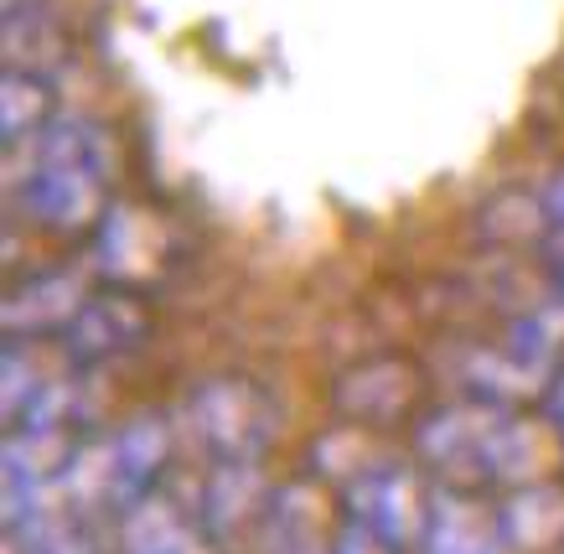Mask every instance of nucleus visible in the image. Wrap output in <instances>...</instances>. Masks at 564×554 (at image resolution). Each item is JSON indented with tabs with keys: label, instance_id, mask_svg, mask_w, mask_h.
<instances>
[{
	"label": "nucleus",
	"instance_id": "obj_8",
	"mask_svg": "<svg viewBox=\"0 0 564 554\" xmlns=\"http://www.w3.org/2000/svg\"><path fill=\"white\" fill-rule=\"evenodd\" d=\"M155 337V316L151 306L140 301L135 291H94L84 295V306L73 316L68 327H63V358H68L78 373H94V368L115 363V358H130L140 347Z\"/></svg>",
	"mask_w": 564,
	"mask_h": 554
},
{
	"label": "nucleus",
	"instance_id": "obj_1",
	"mask_svg": "<svg viewBox=\"0 0 564 554\" xmlns=\"http://www.w3.org/2000/svg\"><path fill=\"white\" fill-rule=\"evenodd\" d=\"M115 135L94 115H52L32 140L26 172L17 176V208L36 233L78 239L94 233L115 187Z\"/></svg>",
	"mask_w": 564,
	"mask_h": 554
},
{
	"label": "nucleus",
	"instance_id": "obj_19",
	"mask_svg": "<svg viewBox=\"0 0 564 554\" xmlns=\"http://www.w3.org/2000/svg\"><path fill=\"white\" fill-rule=\"evenodd\" d=\"M560 301H564V291H560Z\"/></svg>",
	"mask_w": 564,
	"mask_h": 554
},
{
	"label": "nucleus",
	"instance_id": "obj_13",
	"mask_svg": "<svg viewBox=\"0 0 564 554\" xmlns=\"http://www.w3.org/2000/svg\"><path fill=\"white\" fill-rule=\"evenodd\" d=\"M11 539L21 554H99L94 523L78 502H63V508L36 502L21 519H11Z\"/></svg>",
	"mask_w": 564,
	"mask_h": 554
},
{
	"label": "nucleus",
	"instance_id": "obj_17",
	"mask_svg": "<svg viewBox=\"0 0 564 554\" xmlns=\"http://www.w3.org/2000/svg\"><path fill=\"white\" fill-rule=\"evenodd\" d=\"M544 420L554 425V435L564 446V368H554V379L544 383Z\"/></svg>",
	"mask_w": 564,
	"mask_h": 554
},
{
	"label": "nucleus",
	"instance_id": "obj_10",
	"mask_svg": "<svg viewBox=\"0 0 564 554\" xmlns=\"http://www.w3.org/2000/svg\"><path fill=\"white\" fill-rule=\"evenodd\" d=\"M197 539V502H182L176 487H161L115 519L120 554H187Z\"/></svg>",
	"mask_w": 564,
	"mask_h": 554
},
{
	"label": "nucleus",
	"instance_id": "obj_4",
	"mask_svg": "<svg viewBox=\"0 0 564 554\" xmlns=\"http://www.w3.org/2000/svg\"><path fill=\"white\" fill-rule=\"evenodd\" d=\"M285 410L259 379L243 373H218L203 379L182 404V435L203 456L207 467H249L264 461L280 441Z\"/></svg>",
	"mask_w": 564,
	"mask_h": 554
},
{
	"label": "nucleus",
	"instance_id": "obj_7",
	"mask_svg": "<svg viewBox=\"0 0 564 554\" xmlns=\"http://www.w3.org/2000/svg\"><path fill=\"white\" fill-rule=\"evenodd\" d=\"M430 379L404 352H378L343 368L332 383V415L358 431H404L425 415Z\"/></svg>",
	"mask_w": 564,
	"mask_h": 554
},
{
	"label": "nucleus",
	"instance_id": "obj_14",
	"mask_svg": "<svg viewBox=\"0 0 564 554\" xmlns=\"http://www.w3.org/2000/svg\"><path fill=\"white\" fill-rule=\"evenodd\" d=\"M0 88H6L0 94V135H6V151H21L52 120V84H47V73L6 68V84Z\"/></svg>",
	"mask_w": 564,
	"mask_h": 554
},
{
	"label": "nucleus",
	"instance_id": "obj_3",
	"mask_svg": "<svg viewBox=\"0 0 564 554\" xmlns=\"http://www.w3.org/2000/svg\"><path fill=\"white\" fill-rule=\"evenodd\" d=\"M176 431L172 415H130L115 435L104 441H88L78 450V461L68 467L63 487H68V502H78L84 513H109L120 519L124 508H135L140 498L161 492L166 482V467L176 456Z\"/></svg>",
	"mask_w": 564,
	"mask_h": 554
},
{
	"label": "nucleus",
	"instance_id": "obj_11",
	"mask_svg": "<svg viewBox=\"0 0 564 554\" xmlns=\"http://www.w3.org/2000/svg\"><path fill=\"white\" fill-rule=\"evenodd\" d=\"M420 554H513V550L502 539L497 508H487L481 492L445 487V492H435V513H430Z\"/></svg>",
	"mask_w": 564,
	"mask_h": 554
},
{
	"label": "nucleus",
	"instance_id": "obj_6",
	"mask_svg": "<svg viewBox=\"0 0 564 554\" xmlns=\"http://www.w3.org/2000/svg\"><path fill=\"white\" fill-rule=\"evenodd\" d=\"M337 502H343L347 523H362L368 534L389 539L393 550L404 554H420L430 513H435V492L420 482V471L404 467V461H389V456H368L337 487Z\"/></svg>",
	"mask_w": 564,
	"mask_h": 554
},
{
	"label": "nucleus",
	"instance_id": "obj_2",
	"mask_svg": "<svg viewBox=\"0 0 564 554\" xmlns=\"http://www.w3.org/2000/svg\"><path fill=\"white\" fill-rule=\"evenodd\" d=\"M410 446L456 492L523 487L539 456L513 404H487L466 394L456 404H425V415L410 425Z\"/></svg>",
	"mask_w": 564,
	"mask_h": 554
},
{
	"label": "nucleus",
	"instance_id": "obj_16",
	"mask_svg": "<svg viewBox=\"0 0 564 554\" xmlns=\"http://www.w3.org/2000/svg\"><path fill=\"white\" fill-rule=\"evenodd\" d=\"M539 218L549 233H564V172L549 176V187L539 192Z\"/></svg>",
	"mask_w": 564,
	"mask_h": 554
},
{
	"label": "nucleus",
	"instance_id": "obj_5",
	"mask_svg": "<svg viewBox=\"0 0 564 554\" xmlns=\"http://www.w3.org/2000/svg\"><path fill=\"white\" fill-rule=\"evenodd\" d=\"M197 534L218 554H270L274 502L280 482H270L259 461L249 467H203L197 477Z\"/></svg>",
	"mask_w": 564,
	"mask_h": 554
},
{
	"label": "nucleus",
	"instance_id": "obj_15",
	"mask_svg": "<svg viewBox=\"0 0 564 554\" xmlns=\"http://www.w3.org/2000/svg\"><path fill=\"white\" fill-rule=\"evenodd\" d=\"M332 554H404V550H393L389 539H378V534H368L362 523H347V519H343Z\"/></svg>",
	"mask_w": 564,
	"mask_h": 554
},
{
	"label": "nucleus",
	"instance_id": "obj_9",
	"mask_svg": "<svg viewBox=\"0 0 564 554\" xmlns=\"http://www.w3.org/2000/svg\"><path fill=\"white\" fill-rule=\"evenodd\" d=\"M78 306H84V285H78L73 270H32L6 295V343L63 337V327L78 316Z\"/></svg>",
	"mask_w": 564,
	"mask_h": 554
},
{
	"label": "nucleus",
	"instance_id": "obj_12",
	"mask_svg": "<svg viewBox=\"0 0 564 554\" xmlns=\"http://www.w3.org/2000/svg\"><path fill=\"white\" fill-rule=\"evenodd\" d=\"M497 523L513 554H554L564 550V487L523 482L497 502Z\"/></svg>",
	"mask_w": 564,
	"mask_h": 554
},
{
	"label": "nucleus",
	"instance_id": "obj_18",
	"mask_svg": "<svg viewBox=\"0 0 564 554\" xmlns=\"http://www.w3.org/2000/svg\"><path fill=\"white\" fill-rule=\"evenodd\" d=\"M291 554H322V544H306V550H291Z\"/></svg>",
	"mask_w": 564,
	"mask_h": 554
}]
</instances>
